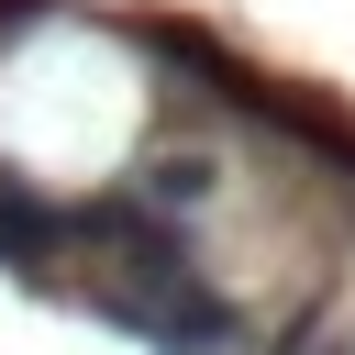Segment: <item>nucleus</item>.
<instances>
[{
	"label": "nucleus",
	"instance_id": "1",
	"mask_svg": "<svg viewBox=\"0 0 355 355\" xmlns=\"http://www.w3.org/2000/svg\"><path fill=\"white\" fill-rule=\"evenodd\" d=\"M89 311L122 322V333L155 344V355H233V333H244V311L189 266V244H155V255L111 266V277L89 288Z\"/></svg>",
	"mask_w": 355,
	"mask_h": 355
},
{
	"label": "nucleus",
	"instance_id": "2",
	"mask_svg": "<svg viewBox=\"0 0 355 355\" xmlns=\"http://www.w3.org/2000/svg\"><path fill=\"white\" fill-rule=\"evenodd\" d=\"M67 244V211L22 178V166H0V266H44Z\"/></svg>",
	"mask_w": 355,
	"mask_h": 355
},
{
	"label": "nucleus",
	"instance_id": "3",
	"mask_svg": "<svg viewBox=\"0 0 355 355\" xmlns=\"http://www.w3.org/2000/svg\"><path fill=\"white\" fill-rule=\"evenodd\" d=\"M211 189H222L211 144H155V155L133 166V200H144V211H189V200H211Z\"/></svg>",
	"mask_w": 355,
	"mask_h": 355
}]
</instances>
